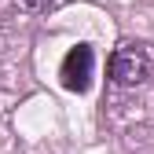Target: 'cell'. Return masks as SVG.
<instances>
[{
    "label": "cell",
    "mask_w": 154,
    "mask_h": 154,
    "mask_svg": "<svg viewBox=\"0 0 154 154\" xmlns=\"http://www.w3.org/2000/svg\"><path fill=\"white\" fill-rule=\"evenodd\" d=\"M150 70H154V63H150V51L143 44H121L114 51V59H110V77H114V85H121V88L143 85L150 77Z\"/></svg>",
    "instance_id": "obj_1"
},
{
    "label": "cell",
    "mask_w": 154,
    "mask_h": 154,
    "mask_svg": "<svg viewBox=\"0 0 154 154\" xmlns=\"http://www.w3.org/2000/svg\"><path fill=\"white\" fill-rule=\"evenodd\" d=\"M92 70H95V51L88 44H77L66 51V59L59 66V77H63V88L70 92H88L92 85Z\"/></svg>",
    "instance_id": "obj_2"
},
{
    "label": "cell",
    "mask_w": 154,
    "mask_h": 154,
    "mask_svg": "<svg viewBox=\"0 0 154 154\" xmlns=\"http://www.w3.org/2000/svg\"><path fill=\"white\" fill-rule=\"evenodd\" d=\"M22 4H29V8H41V4H44V0H22Z\"/></svg>",
    "instance_id": "obj_3"
}]
</instances>
